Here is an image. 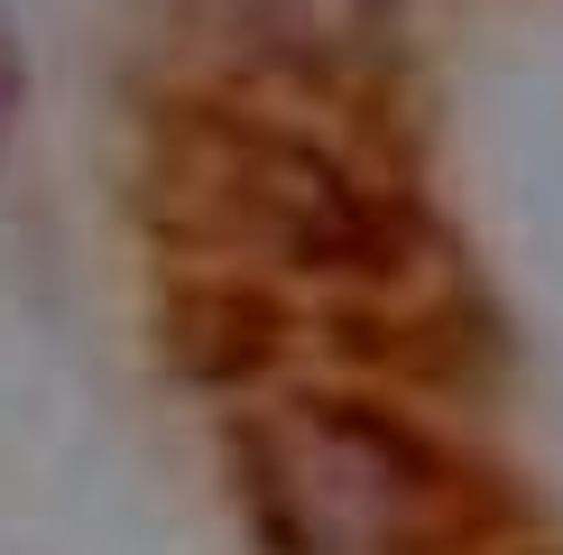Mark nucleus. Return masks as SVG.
<instances>
[{"instance_id":"2","label":"nucleus","mask_w":563,"mask_h":555,"mask_svg":"<svg viewBox=\"0 0 563 555\" xmlns=\"http://www.w3.org/2000/svg\"><path fill=\"white\" fill-rule=\"evenodd\" d=\"M241 204L296 269H388L379 260L388 250L379 214H369L361 185H351L323 149H305V139L241 130Z\"/></svg>"},{"instance_id":"1","label":"nucleus","mask_w":563,"mask_h":555,"mask_svg":"<svg viewBox=\"0 0 563 555\" xmlns=\"http://www.w3.org/2000/svg\"><path fill=\"white\" fill-rule=\"evenodd\" d=\"M241 454L260 527L296 555H416L453 509V463L361 399H296Z\"/></svg>"}]
</instances>
